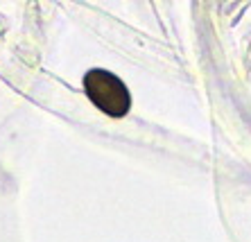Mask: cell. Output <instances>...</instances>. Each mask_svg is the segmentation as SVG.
I'll return each instance as SVG.
<instances>
[{
  "mask_svg": "<svg viewBox=\"0 0 251 242\" xmlns=\"http://www.w3.org/2000/svg\"><path fill=\"white\" fill-rule=\"evenodd\" d=\"M84 91L93 106L111 118H123L131 109V95L125 82L104 68H93L84 75Z\"/></svg>",
  "mask_w": 251,
  "mask_h": 242,
  "instance_id": "cell-1",
  "label": "cell"
}]
</instances>
